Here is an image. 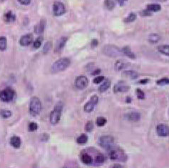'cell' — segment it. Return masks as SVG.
I'll return each mask as SVG.
<instances>
[{"mask_svg":"<svg viewBox=\"0 0 169 168\" xmlns=\"http://www.w3.org/2000/svg\"><path fill=\"white\" fill-rule=\"evenodd\" d=\"M157 1H166V0H157Z\"/></svg>","mask_w":169,"mask_h":168,"instance_id":"cell-48","label":"cell"},{"mask_svg":"<svg viewBox=\"0 0 169 168\" xmlns=\"http://www.w3.org/2000/svg\"><path fill=\"white\" fill-rule=\"evenodd\" d=\"M12 113L10 110H7V109H2L0 111V115L3 118H9L12 116Z\"/></svg>","mask_w":169,"mask_h":168,"instance_id":"cell-33","label":"cell"},{"mask_svg":"<svg viewBox=\"0 0 169 168\" xmlns=\"http://www.w3.org/2000/svg\"><path fill=\"white\" fill-rule=\"evenodd\" d=\"M110 86H111V81H110V80L109 79L106 80L105 81H104V83L102 84V85L99 86V92L101 93L105 92L106 91H107L108 89H109Z\"/></svg>","mask_w":169,"mask_h":168,"instance_id":"cell-20","label":"cell"},{"mask_svg":"<svg viewBox=\"0 0 169 168\" xmlns=\"http://www.w3.org/2000/svg\"><path fill=\"white\" fill-rule=\"evenodd\" d=\"M126 117H127L129 121L136 122L140 120L141 114L139 112H136V111H133V112L128 113L127 115H126Z\"/></svg>","mask_w":169,"mask_h":168,"instance_id":"cell-15","label":"cell"},{"mask_svg":"<svg viewBox=\"0 0 169 168\" xmlns=\"http://www.w3.org/2000/svg\"><path fill=\"white\" fill-rule=\"evenodd\" d=\"M102 52L106 56L109 57H119L123 55L121 50L118 47L113 45H107L103 47Z\"/></svg>","mask_w":169,"mask_h":168,"instance_id":"cell-3","label":"cell"},{"mask_svg":"<svg viewBox=\"0 0 169 168\" xmlns=\"http://www.w3.org/2000/svg\"><path fill=\"white\" fill-rule=\"evenodd\" d=\"M99 144L104 149L109 150L114 147V139L110 135H103L99 138Z\"/></svg>","mask_w":169,"mask_h":168,"instance_id":"cell-5","label":"cell"},{"mask_svg":"<svg viewBox=\"0 0 169 168\" xmlns=\"http://www.w3.org/2000/svg\"><path fill=\"white\" fill-rule=\"evenodd\" d=\"M81 160L86 165H91L93 162V159L92 157L86 152H84L81 155Z\"/></svg>","mask_w":169,"mask_h":168,"instance_id":"cell-16","label":"cell"},{"mask_svg":"<svg viewBox=\"0 0 169 168\" xmlns=\"http://www.w3.org/2000/svg\"><path fill=\"white\" fill-rule=\"evenodd\" d=\"M14 96H15V91L10 87H7L0 92V100L2 102H11L14 99Z\"/></svg>","mask_w":169,"mask_h":168,"instance_id":"cell-7","label":"cell"},{"mask_svg":"<svg viewBox=\"0 0 169 168\" xmlns=\"http://www.w3.org/2000/svg\"><path fill=\"white\" fill-rule=\"evenodd\" d=\"M156 131L157 135L160 137L169 136V127L164 124H160L157 125Z\"/></svg>","mask_w":169,"mask_h":168,"instance_id":"cell-11","label":"cell"},{"mask_svg":"<svg viewBox=\"0 0 169 168\" xmlns=\"http://www.w3.org/2000/svg\"><path fill=\"white\" fill-rule=\"evenodd\" d=\"M126 67H128V65L126 63H125L124 62L121 61V60H118V61L116 62L114 68L116 71H121L123 69H124Z\"/></svg>","mask_w":169,"mask_h":168,"instance_id":"cell-25","label":"cell"},{"mask_svg":"<svg viewBox=\"0 0 169 168\" xmlns=\"http://www.w3.org/2000/svg\"><path fill=\"white\" fill-rule=\"evenodd\" d=\"M98 45H99V41L97 39H94L91 41V46H92V47H96L98 46Z\"/></svg>","mask_w":169,"mask_h":168,"instance_id":"cell-43","label":"cell"},{"mask_svg":"<svg viewBox=\"0 0 169 168\" xmlns=\"http://www.w3.org/2000/svg\"><path fill=\"white\" fill-rule=\"evenodd\" d=\"M93 128V124L91 121L88 122L85 125V130L86 132H91Z\"/></svg>","mask_w":169,"mask_h":168,"instance_id":"cell-38","label":"cell"},{"mask_svg":"<svg viewBox=\"0 0 169 168\" xmlns=\"http://www.w3.org/2000/svg\"><path fill=\"white\" fill-rule=\"evenodd\" d=\"M88 141V136L85 134L81 135L78 138L76 139V142L79 145H84Z\"/></svg>","mask_w":169,"mask_h":168,"instance_id":"cell-28","label":"cell"},{"mask_svg":"<svg viewBox=\"0 0 169 168\" xmlns=\"http://www.w3.org/2000/svg\"><path fill=\"white\" fill-rule=\"evenodd\" d=\"M121 52H122L124 55L128 56V57L130 58V59H136V54H134L133 52H132L131 48H130L129 47L126 46V47H123V48L121 49Z\"/></svg>","mask_w":169,"mask_h":168,"instance_id":"cell-17","label":"cell"},{"mask_svg":"<svg viewBox=\"0 0 169 168\" xmlns=\"http://www.w3.org/2000/svg\"><path fill=\"white\" fill-rule=\"evenodd\" d=\"M10 145L14 148H19L21 145V140L17 136H14L10 139Z\"/></svg>","mask_w":169,"mask_h":168,"instance_id":"cell-18","label":"cell"},{"mask_svg":"<svg viewBox=\"0 0 169 168\" xmlns=\"http://www.w3.org/2000/svg\"><path fill=\"white\" fill-rule=\"evenodd\" d=\"M62 105H59V104H57L54 110L51 112L49 120H50V122L52 125H56L59 122L61 117H62Z\"/></svg>","mask_w":169,"mask_h":168,"instance_id":"cell-6","label":"cell"},{"mask_svg":"<svg viewBox=\"0 0 169 168\" xmlns=\"http://www.w3.org/2000/svg\"><path fill=\"white\" fill-rule=\"evenodd\" d=\"M99 102V97L97 95H93L90 98V100L88 102H86V105H84V111L86 112H91L96 107L97 103Z\"/></svg>","mask_w":169,"mask_h":168,"instance_id":"cell-8","label":"cell"},{"mask_svg":"<svg viewBox=\"0 0 169 168\" xmlns=\"http://www.w3.org/2000/svg\"><path fill=\"white\" fill-rule=\"evenodd\" d=\"M104 6L108 10H113L116 7V3L113 0H105L104 1Z\"/></svg>","mask_w":169,"mask_h":168,"instance_id":"cell-27","label":"cell"},{"mask_svg":"<svg viewBox=\"0 0 169 168\" xmlns=\"http://www.w3.org/2000/svg\"><path fill=\"white\" fill-rule=\"evenodd\" d=\"M89 85V79L86 76H79L75 80V86L77 89H84Z\"/></svg>","mask_w":169,"mask_h":168,"instance_id":"cell-10","label":"cell"},{"mask_svg":"<svg viewBox=\"0 0 169 168\" xmlns=\"http://www.w3.org/2000/svg\"><path fill=\"white\" fill-rule=\"evenodd\" d=\"M122 76L131 80H135L139 77V73L134 70H125L122 73Z\"/></svg>","mask_w":169,"mask_h":168,"instance_id":"cell-14","label":"cell"},{"mask_svg":"<svg viewBox=\"0 0 169 168\" xmlns=\"http://www.w3.org/2000/svg\"><path fill=\"white\" fill-rule=\"evenodd\" d=\"M42 110V102L36 97H33L29 104V112L32 116L35 117L39 114Z\"/></svg>","mask_w":169,"mask_h":168,"instance_id":"cell-4","label":"cell"},{"mask_svg":"<svg viewBox=\"0 0 169 168\" xmlns=\"http://www.w3.org/2000/svg\"><path fill=\"white\" fill-rule=\"evenodd\" d=\"M45 29V21L42 19V21H40V22L38 25H36V27H34V32L36 34H42L43 33V32L44 31Z\"/></svg>","mask_w":169,"mask_h":168,"instance_id":"cell-21","label":"cell"},{"mask_svg":"<svg viewBox=\"0 0 169 168\" xmlns=\"http://www.w3.org/2000/svg\"><path fill=\"white\" fill-rule=\"evenodd\" d=\"M146 9L151 12H157L161 10V7L158 4H150L147 5Z\"/></svg>","mask_w":169,"mask_h":168,"instance_id":"cell-24","label":"cell"},{"mask_svg":"<svg viewBox=\"0 0 169 168\" xmlns=\"http://www.w3.org/2000/svg\"><path fill=\"white\" fill-rule=\"evenodd\" d=\"M156 85L159 86H165L169 85V78H162V79L156 81Z\"/></svg>","mask_w":169,"mask_h":168,"instance_id":"cell-34","label":"cell"},{"mask_svg":"<svg viewBox=\"0 0 169 168\" xmlns=\"http://www.w3.org/2000/svg\"><path fill=\"white\" fill-rule=\"evenodd\" d=\"M151 14H152V12H150L149 10H147V9H146V10H144L143 11H141V15L144 16V17L150 16Z\"/></svg>","mask_w":169,"mask_h":168,"instance_id":"cell-41","label":"cell"},{"mask_svg":"<svg viewBox=\"0 0 169 168\" xmlns=\"http://www.w3.org/2000/svg\"><path fill=\"white\" fill-rule=\"evenodd\" d=\"M106 158L104 155L102 153H99L98 155H96V158H95V162L98 164L103 163V162H105Z\"/></svg>","mask_w":169,"mask_h":168,"instance_id":"cell-32","label":"cell"},{"mask_svg":"<svg viewBox=\"0 0 169 168\" xmlns=\"http://www.w3.org/2000/svg\"><path fill=\"white\" fill-rule=\"evenodd\" d=\"M130 89V87L125 83V82H119L116 84L113 87V92L115 93L118 92H126Z\"/></svg>","mask_w":169,"mask_h":168,"instance_id":"cell-12","label":"cell"},{"mask_svg":"<svg viewBox=\"0 0 169 168\" xmlns=\"http://www.w3.org/2000/svg\"><path fill=\"white\" fill-rule=\"evenodd\" d=\"M38 129V125L36 123V122H31L30 124L29 125V131L30 132H34V131H36V129Z\"/></svg>","mask_w":169,"mask_h":168,"instance_id":"cell-37","label":"cell"},{"mask_svg":"<svg viewBox=\"0 0 169 168\" xmlns=\"http://www.w3.org/2000/svg\"><path fill=\"white\" fill-rule=\"evenodd\" d=\"M71 64V61L69 58L64 57L58 59L51 66V71L52 72H59L65 70L69 67Z\"/></svg>","mask_w":169,"mask_h":168,"instance_id":"cell-2","label":"cell"},{"mask_svg":"<svg viewBox=\"0 0 169 168\" xmlns=\"http://www.w3.org/2000/svg\"><path fill=\"white\" fill-rule=\"evenodd\" d=\"M15 19H16L15 14L13 13L12 12H11V11H9L8 12L5 13L4 15V22H6L8 23L14 22L15 21Z\"/></svg>","mask_w":169,"mask_h":168,"instance_id":"cell-19","label":"cell"},{"mask_svg":"<svg viewBox=\"0 0 169 168\" xmlns=\"http://www.w3.org/2000/svg\"><path fill=\"white\" fill-rule=\"evenodd\" d=\"M42 41H43V38H42V36H39V37H38L37 39H36L35 41H34V44H33V47H34V48H35V49L39 48L40 46L42 45Z\"/></svg>","mask_w":169,"mask_h":168,"instance_id":"cell-36","label":"cell"},{"mask_svg":"<svg viewBox=\"0 0 169 168\" xmlns=\"http://www.w3.org/2000/svg\"><path fill=\"white\" fill-rule=\"evenodd\" d=\"M18 1L22 5H28L31 3L32 0H18Z\"/></svg>","mask_w":169,"mask_h":168,"instance_id":"cell-42","label":"cell"},{"mask_svg":"<svg viewBox=\"0 0 169 168\" xmlns=\"http://www.w3.org/2000/svg\"><path fill=\"white\" fill-rule=\"evenodd\" d=\"M149 82V80L148 79H143V80H141L140 81H139V84H141V85H146Z\"/></svg>","mask_w":169,"mask_h":168,"instance_id":"cell-44","label":"cell"},{"mask_svg":"<svg viewBox=\"0 0 169 168\" xmlns=\"http://www.w3.org/2000/svg\"><path fill=\"white\" fill-rule=\"evenodd\" d=\"M116 1H117V2H118L119 4L121 5V6H123V5L124 4V3L126 2L127 0H116Z\"/></svg>","mask_w":169,"mask_h":168,"instance_id":"cell-46","label":"cell"},{"mask_svg":"<svg viewBox=\"0 0 169 168\" xmlns=\"http://www.w3.org/2000/svg\"><path fill=\"white\" fill-rule=\"evenodd\" d=\"M67 39H68L67 37H65V36H62V37H61L57 41V42H56V50L57 51L62 50V49L64 48V47L65 46L66 43H67Z\"/></svg>","mask_w":169,"mask_h":168,"instance_id":"cell-22","label":"cell"},{"mask_svg":"<svg viewBox=\"0 0 169 168\" xmlns=\"http://www.w3.org/2000/svg\"><path fill=\"white\" fill-rule=\"evenodd\" d=\"M157 50L160 53H161V54L169 56V45H160V46L158 47Z\"/></svg>","mask_w":169,"mask_h":168,"instance_id":"cell-23","label":"cell"},{"mask_svg":"<svg viewBox=\"0 0 169 168\" xmlns=\"http://www.w3.org/2000/svg\"><path fill=\"white\" fill-rule=\"evenodd\" d=\"M161 39V36L158 34H151L148 36V40L150 43L156 44L159 42V40Z\"/></svg>","mask_w":169,"mask_h":168,"instance_id":"cell-26","label":"cell"},{"mask_svg":"<svg viewBox=\"0 0 169 168\" xmlns=\"http://www.w3.org/2000/svg\"><path fill=\"white\" fill-rule=\"evenodd\" d=\"M7 41L4 36L0 37V50L4 51L7 49Z\"/></svg>","mask_w":169,"mask_h":168,"instance_id":"cell-31","label":"cell"},{"mask_svg":"<svg viewBox=\"0 0 169 168\" xmlns=\"http://www.w3.org/2000/svg\"><path fill=\"white\" fill-rule=\"evenodd\" d=\"M66 12L65 6L63 3L60 1H55L53 4V13L56 17L63 15Z\"/></svg>","mask_w":169,"mask_h":168,"instance_id":"cell-9","label":"cell"},{"mask_svg":"<svg viewBox=\"0 0 169 168\" xmlns=\"http://www.w3.org/2000/svg\"><path fill=\"white\" fill-rule=\"evenodd\" d=\"M51 48V43L50 42H47L43 48V52L46 54V53H47L49 50H50Z\"/></svg>","mask_w":169,"mask_h":168,"instance_id":"cell-40","label":"cell"},{"mask_svg":"<svg viewBox=\"0 0 169 168\" xmlns=\"http://www.w3.org/2000/svg\"><path fill=\"white\" fill-rule=\"evenodd\" d=\"M104 80H105V77L104 76H97L93 80V83L94 84H99L102 83Z\"/></svg>","mask_w":169,"mask_h":168,"instance_id":"cell-39","label":"cell"},{"mask_svg":"<svg viewBox=\"0 0 169 168\" xmlns=\"http://www.w3.org/2000/svg\"><path fill=\"white\" fill-rule=\"evenodd\" d=\"M136 97L139 100H144L145 99V93L142 89H137L136 90Z\"/></svg>","mask_w":169,"mask_h":168,"instance_id":"cell-35","label":"cell"},{"mask_svg":"<svg viewBox=\"0 0 169 168\" xmlns=\"http://www.w3.org/2000/svg\"><path fill=\"white\" fill-rule=\"evenodd\" d=\"M113 167H122V166L120 165H118V164H116V165H113Z\"/></svg>","mask_w":169,"mask_h":168,"instance_id":"cell-47","label":"cell"},{"mask_svg":"<svg viewBox=\"0 0 169 168\" xmlns=\"http://www.w3.org/2000/svg\"><path fill=\"white\" fill-rule=\"evenodd\" d=\"M108 151H109L108 155H109V158L113 161L126 162L127 160V155H126L124 150L120 148H116L114 146Z\"/></svg>","mask_w":169,"mask_h":168,"instance_id":"cell-1","label":"cell"},{"mask_svg":"<svg viewBox=\"0 0 169 168\" xmlns=\"http://www.w3.org/2000/svg\"><path fill=\"white\" fill-rule=\"evenodd\" d=\"M107 122V120L104 117H99L96 120V124L98 127H103L104 126Z\"/></svg>","mask_w":169,"mask_h":168,"instance_id":"cell-29","label":"cell"},{"mask_svg":"<svg viewBox=\"0 0 169 168\" xmlns=\"http://www.w3.org/2000/svg\"><path fill=\"white\" fill-rule=\"evenodd\" d=\"M32 40H33L32 34H27L21 36V39H19V44L20 45L24 47L28 46V45H29L31 43H32Z\"/></svg>","mask_w":169,"mask_h":168,"instance_id":"cell-13","label":"cell"},{"mask_svg":"<svg viewBox=\"0 0 169 168\" xmlns=\"http://www.w3.org/2000/svg\"><path fill=\"white\" fill-rule=\"evenodd\" d=\"M136 17H137L136 14L132 12V13L130 14L127 17L125 18V19H124V22L126 23L133 22H134L136 19Z\"/></svg>","mask_w":169,"mask_h":168,"instance_id":"cell-30","label":"cell"},{"mask_svg":"<svg viewBox=\"0 0 169 168\" xmlns=\"http://www.w3.org/2000/svg\"><path fill=\"white\" fill-rule=\"evenodd\" d=\"M101 72V69H96V70H94L93 72L91 73V75H97V74H100Z\"/></svg>","mask_w":169,"mask_h":168,"instance_id":"cell-45","label":"cell"}]
</instances>
